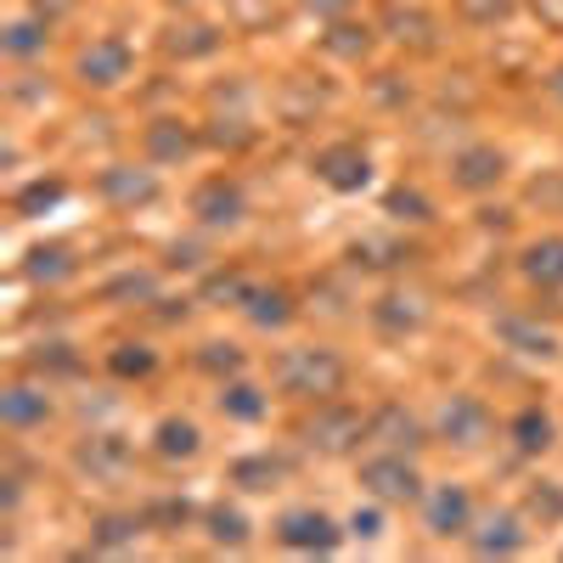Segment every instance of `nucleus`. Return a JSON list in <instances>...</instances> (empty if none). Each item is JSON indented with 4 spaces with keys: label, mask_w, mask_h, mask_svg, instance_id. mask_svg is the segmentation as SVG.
Wrapping results in <instances>:
<instances>
[{
    "label": "nucleus",
    "mask_w": 563,
    "mask_h": 563,
    "mask_svg": "<svg viewBox=\"0 0 563 563\" xmlns=\"http://www.w3.org/2000/svg\"><path fill=\"white\" fill-rule=\"evenodd\" d=\"M367 485H372L378 495H412V490H417L412 468H401V462H372V468H367Z\"/></svg>",
    "instance_id": "obj_1"
},
{
    "label": "nucleus",
    "mask_w": 563,
    "mask_h": 563,
    "mask_svg": "<svg viewBox=\"0 0 563 563\" xmlns=\"http://www.w3.org/2000/svg\"><path fill=\"white\" fill-rule=\"evenodd\" d=\"M85 74H96V85H113L124 74V46H96L85 57Z\"/></svg>",
    "instance_id": "obj_2"
},
{
    "label": "nucleus",
    "mask_w": 563,
    "mask_h": 563,
    "mask_svg": "<svg viewBox=\"0 0 563 563\" xmlns=\"http://www.w3.org/2000/svg\"><path fill=\"white\" fill-rule=\"evenodd\" d=\"M490 175H502V158H495V152H474V158H462V181H468V186H485Z\"/></svg>",
    "instance_id": "obj_3"
},
{
    "label": "nucleus",
    "mask_w": 563,
    "mask_h": 563,
    "mask_svg": "<svg viewBox=\"0 0 563 563\" xmlns=\"http://www.w3.org/2000/svg\"><path fill=\"white\" fill-rule=\"evenodd\" d=\"M529 259H536V277H541V271H547V277H563V243H547V248H536Z\"/></svg>",
    "instance_id": "obj_4"
},
{
    "label": "nucleus",
    "mask_w": 563,
    "mask_h": 563,
    "mask_svg": "<svg viewBox=\"0 0 563 563\" xmlns=\"http://www.w3.org/2000/svg\"><path fill=\"white\" fill-rule=\"evenodd\" d=\"M192 445H197V435H192L186 423H181V428H175V423L163 428V451H192Z\"/></svg>",
    "instance_id": "obj_5"
},
{
    "label": "nucleus",
    "mask_w": 563,
    "mask_h": 563,
    "mask_svg": "<svg viewBox=\"0 0 563 563\" xmlns=\"http://www.w3.org/2000/svg\"><path fill=\"white\" fill-rule=\"evenodd\" d=\"M462 12H468V17H502L507 0H462Z\"/></svg>",
    "instance_id": "obj_6"
},
{
    "label": "nucleus",
    "mask_w": 563,
    "mask_h": 563,
    "mask_svg": "<svg viewBox=\"0 0 563 563\" xmlns=\"http://www.w3.org/2000/svg\"><path fill=\"white\" fill-rule=\"evenodd\" d=\"M445 518H451V524L462 518V495H440V507H435V529H445Z\"/></svg>",
    "instance_id": "obj_7"
},
{
    "label": "nucleus",
    "mask_w": 563,
    "mask_h": 563,
    "mask_svg": "<svg viewBox=\"0 0 563 563\" xmlns=\"http://www.w3.org/2000/svg\"><path fill=\"white\" fill-rule=\"evenodd\" d=\"M394 28H401V40H417V46L428 40V23L423 17H394Z\"/></svg>",
    "instance_id": "obj_8"
},
{
    "label": "nucleus",
    "mask_w": 563,
    "mask_h": 563,
    "mask_svg": "<svg viewBox=\"0 0 563 563\" xmlns=\"http://www.w3.org/2000/svg\"><path fill=\"white\" fill-rule=\"evenodd\" d=\"M40 40H35V28H12V51H35Z\"/></svg>",
    "instance_id": "obj_9"
}]
</instances>
